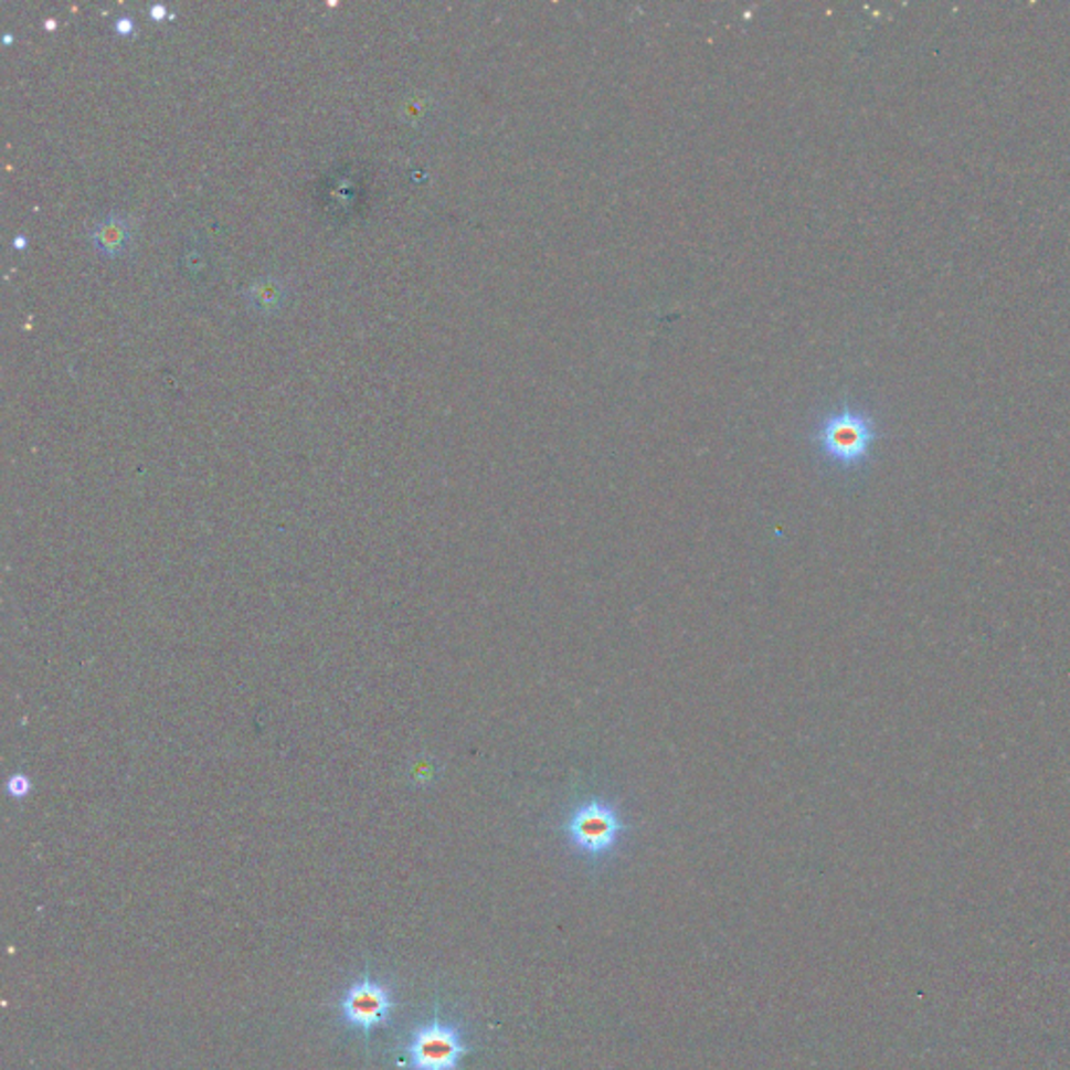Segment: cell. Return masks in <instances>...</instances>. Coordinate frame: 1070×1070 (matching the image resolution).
<instances>
[{
  "label": "cell",
  "mask_w": 1070,
  "mask_h": 1070,
  "mask_svg": "<svg viewBox=\"0 0 1070 1070\" xmlns=\"http://www.w3.org/2000/svg\"><path fill=\"white\" fill-rule=\"evenodd\" d=\"M878 439L876 421L866 410L840 406L828 412L814 431L819 452L840 468H856L870 458Z\"/></svg>",
  "instance_id": "6da1fadb"
},
{
  "label": "cell",
  "mask_w": 1070,
  "mask_h": 1070,
  "mask_svg": "<svg viewBox=\"0 0 1070 1070\" xmlns=\"http://www.w3.org/2000/svg\"><path fill=\"white\" fill-rule=\"evenodd\" d=\"M619 807L603 797H590L569 812L563 833L569 845L592 861L611 856L627 835Z\"/></svg>",
  "instance_id": "7a4b0ae2"
},
{
  "label": "cell",
  "mask_w": 1070,
  "mask_h": 1070,
  "mask_svg": "<svg viewBox=\"0 0 1070 1070\" xmlns=\"http://www.w3.org/2000/svg\"><path fill=\"white\" fill-rule=\"evenodd\" d=\"M406 1070H458L468 1053L463 1029L439 1010L414 1027L402 1048Z\"/></svg>",
  "instance_id": "3957f363"
},
{
  "label": "cell",
  "mask_w": 1070,
  "mask_h": 1070,
  "mask_svg": "<svg viewBox=\"0 0 1070 1070\" xmlns=\"http://www.w3.org/2000/svg\"><path fill=\"white\" fill-rule=\"evenodd\" d=\"M339 1018L346 1029L370 1037L388 1027L395 1013L393 989L381 978L364 973L339 997Z\"/></svg>",
  "instance_id": "277c9868"
},
{
  "label": "cell",
  "mask_w": 1070,
  "mask_h": 1070,
  "mask_svg": "<svg viewBox=\"0 0 1070 1070\" xmlns=\"http://www.w3.org/2000/svg\"><path fill=\"white\" fill-rule=\"evenodd\" d=\"M91 236L103 254H119L130 239V224L126 218L109 215L98 222Z\"/></svg>",
  "instance_id": "5b68a950"
},
{
  "label": "cell",
  "mask_w": 1070,
  "mask_h": 1070,
  "mask_svg": "<svg viewBox=\"0 0 1070 1070\" xmlns=\"http://www.w3.org/2000/svg\"><path fill=\"white\" fill-rule=\"evenodd\" d=\"M285 283L276 276H262L247 287V301L257 311H274L283 306Z\"/></svg>",
  "instance_id": "8992f818"
},
{
  "label": "cell",
  "mask_w": 1070,
  "mask_h": 1070,
  "mask_svg": "<svg viewBox=\"0 0 1070 1070\" xmlns=\"http://www.w3.org/2000/svg\"><path fill=\"white\" fill-rule=\"evenodd\" d=\"M117 28H119L121 32H130V28H133V23H130V21L121 20L119 21V23H117Z\"/></svg>",
  "instance_id": "52a82bcc"
}]
</instances>
